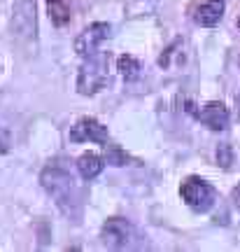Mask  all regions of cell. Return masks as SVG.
Instances as JSON below:
<instances>
[{"label":"cell","mask_w":240,"mask_h":252,"mask_svg":"<svg viewBox=\"0 0 240 252\" xmlns=\"http://www.w3.org/2000/svg\"><path fill=\"white\" fill-rule=\"evenodd\" d=\"M40 182L49 196L56 201V206L65 217H70L72 222H80L82 213H84V201H87V189L70 175V171L63 163H49Z\"/></svg>","instance_id":"obj_1"},{"label":"cell","mask_w":240,"mask_h":252,"mask_svg":"<svg viewBox=\"0 0 240 252\" xmlns=\"http://www.w3.org/2000/svg\"><path fill=\"white\" fill-rule=\"evenodd\" d=\"M107 65H110V54L107 52H93L84 61L77 75V91L82 96H93L105 87L107 82Z\"/></svg>","instance_id":"obj_2"},{"label":"cell","mask_w":240,"mask_h":252,"mask_svg":"<svg viewBox=\"0 0 240 252\" xmlns=\"http://www.w3.org/2000/svg\"><path fill=\"white\" fill-rule=\"evenodd\" d=\"M100 238H103V245L110 248V250H131V248H138V231L135 226L128 222V220H121V217H112L103 224V231H100Z\"/></svg>","instance_id":"obj_3"},{"label":"cell","mask_w":240,"mask_h":252,"mask_svg":"<svg viewBox=\"0 0 240 252\" xmlns=\"http://www.w3.org/2000/svg\"><path fill=\"white\" fill-rule=\"evenodd\" d=\"M180 194L187 201V206L194 208L196 213H208L214 206V201H217V189L210 182L196 178V175H191V178H187L182 182Z\"/></svg>","instance_id":"obj_4"},{"label":"cell","mask_w":240,"mask_h":252,"mask_svg":"<svg viewBox=\"0 0 240 252\" xmlns=\"http://www.w3.org/2000/svg\"><path fill=\"white\" fill-rule=\"evenodd\" d=\"M12 31L21 40H35L37 35L35 0H14V5H12Z\"/></svg>","instance_id":"obj_5"},{"label":"cell","mask_w":240,"mask_h":252,"mask_svg":"<svg viewBox=\"0 0 240 252\" xmlns=\"http://www.w3.org/2000/svg\"><path fill=\"white\" fill-rule=\"evenodd\" d=\"M187 112L212 131H224V128H229V122H231V115L224 103H208L203 108H196L194 103H187Z\"/></svg>","instance_id":"obj_6"},{"label":"cell","mask_w":240,"mask_h":252,"mask_svg":"<svg viewBox=\"0 0 240 252\" xmlns=\"http://www.w3.org/2000/svg\"><path fill=\"white\" fill-rule=\"evenodd\" d=\"M107 138H110L107 126H103L93 117H82L80 122L70 128L72 143H100V145H105Z\"/></svg>","instance_id":"obj_7"},{"label":"cell","mask_w":240,"mask_h":252,"mask_svg":"<svg viewBox=\"0 0 240 252\" xmlns=\"http://www.w3.org/2000/svg\"><path fill=\"white\" fill-rule=\"evenodd\" d=\"M110 31H112L110 24H103V21L91 24L89 28H84L80 35H77V40H75V52H77L80 56L93 54L98 47H100V42L110 37Z\"/></svg>","instance_id":"obj_8"},{"label":"cell","mask_w":240,"mask_h":252,"mask_svg":"<svg viewBox=\"0 0 240 252\" xmlns=\"http://www.w3.org/2000/svg\"><path fill=\"white\" fill-rule=\"evenodd\" d=\"M224 5H226V0H203V2L194 9V21L203 28L217 26V24L222 21Z\"/></svg>","instance_id":"obj_9"},{"label":"cell","mask_w":240,"mask_h":252,"mask_svg":"<svg viewBox=\"0 0 240 252\" xmlns=\"http://www.w3.org/2000/svg\"><path fill=\"white\" fill-rule=\"evenodd\" d=\"M103 168H105V161L93 152L82 154L80 159H77V171H80V175L84 180H96L98 175L103 173Z\"/></svg>","instance_id":"obj_10"},{"label":"cell","mask_w":240,"mask_h":252,"mask_svg":"<svg viewBox=\"0 0 240 252\" xmlns=\"http://www.w3.org/2000/svg\"><path fill=\"white\" fill-rule=\"evenodd\" d=\"M47 12L54 26H65L70 21V0H47Z\"/></svg>","instance_id":"obj_11"},{"label":"cell","mask_w":240,"mask_h":252,"mask_svg":"<svg viewBox=\"0 0 240 252\" xmlns=\"http://www.w3.org/2000/svg\"><path fill=\"white\" fill-rule=\"evenodd\" d=\"M117 68H119V72H121V77L124 80H135L138 75H140V61L138 59H133V56H119V61H117Z\"/></svg>","instance_id":"obj_12"},{"label":"cell","mask_w":240,"mask_h":252,"mask_svg":"<svg viewBox=\"0 0 240 252\" xmlns=\"http://www.w3.org/2000/svg\"><path fill=\"white\" fill-rule=\"evenodd\" d=\"M105 150H107V163H112V166H124L128 161V154L124 150H119L117 145H107L105 143Z\"/></svg>","instance_id":"obj_13"},{"label":"cell","mask_w":240,"mask_h":252,"mask_svg":"<svg viewBox=\"0 0 240 252\" xmlns=\"http://www.w3.org/2000/svg\"><path fill=\"white\" fill-rule=\"evenodd\" d=\"M217 163L222 166V168H231L233 163V147L229 143H222L217 147Z\"/></svg>","instance_id":"obj_14"},{"label":"cell","mask_w":240,"mask_h":252,"mask_svg":"<svg viewBox=\"0 0 240 252\" xmlns=\"http://www.w3.org/2000/svg\"><path fill=\"white\" fill-rule=\"evenodd\" d=\"M0 152H9V133L0 126Z\"/></svg>","instance_id":"obj_15"},{"label":"cell","mask_w":240,"mask_h":252,"mask_svg":"<svg viewBox=\"0 0 240 252\" xmlns=\"http://www.w3.org/2000/svg\"><path fill=\"white\" fill-rule=\"evenodd\" d=\"M233 206L238 208V213H240V185L233 189Z\"/></svg>","instance_id":"obj_16"},{"label":"cell","mask_w":240,"mask_h":252,"mask_svg":"<svg viewBox=\"0 0 240 252\" xmlns=\"http://www.w3.org/2000/svg\"><path fill=\"white\" fill-rule=\"evenodd\" d=\"M236 103H238V117H240V96L236 98Z\"/></svg>","instance_id":"obj_17"},{"label":"cell","mask_w":240,"mask_h":252,"mask_svg":"<svg viewBox=\"0 0 240 252\" xmlns=\"http://www.w3.org/2000/svg\"><path fill=\"white\" fill-rule=\"evenodd\" d=\"M236 24H238V28H240V17H238V21H236Z\"/></svg>","instance_id":"obj_18"},{"label":"cell","mask_w":240,"mask_h":252,"mask_svg":"<svg viewBox=\"0 0 240 252\" xmlns=\"http://www.w3.org/2000/svg\"><path fill=\"white\" fill-rule=\"evenodd\" d=\"M238 65H240V56H238Z\"/></svg>","instance_id":"obj_19"}]
</instances>
